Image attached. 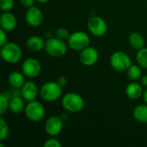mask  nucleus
I'll list each match as a JSON object with an SVG mask.
<instances>
[{"label": "nucleus", "instance_id": "1", "mask_svg": "<svg viewBox=\"0 0 147 147\" xmlns=\"http://www.w3.org/2000/svg\"><path fill=\"white\" fill-rule=\"evenodd\" d=\"M61 104L65 111L69 113H78L84 108V100L79 94L70 92L62 97Z\"/></svg>", "mask_w": 147, "mask_h": 147}, {"label": "nucleus", "instance_id": "2", "mask_svg": "<svg viewBox=\"0 0 147 147\" xmlns=\"http://www.w3.org/2000/svg\"><path fill=\"white\" fill-rule=\"evenodd\" d=\"M67 48L68 44L58 37H50L46 40L45 51L49 56L53 58L63 57L66 53Z\"/></svg>", "mask_w": 147, "mask_h": 147}, {"label": "nucleus", "instance_id": "3", "mask_svg": "<svg viewBox=\"0 0 147 147\" xmlns=\"http://www.w3.org/2000/svg\"><path fill=\"white\" fill-rule=\"evenodd\" d=\"M0 53L3 60L9 64H16L19 62L22 57L21 47L15 42H6L1 47Z\"/></svg>", "mask_w": 147, "mask_h": 147}, {"label": "nucleus", "instance_id": "4", "mask_svg": "<svg viewBox=\"0 0 147 147\" xmlns=\"http://www.w3.org/2000/svg\"><path fill=\"white\" fill-rule=\"evenodd\" d=\"M62 87L56 82L49 81L45 83L40 89V97L48 102L59 100L62 96Z\"/></svg>", "mask_w": 147, "mask_h": 147}, {"label": "nucleus", "instance_id": "5", "mask_svg": "<svg viewBox=\"0 0 147 147\" xmlns=\"http://www.w3.org/2000/svg\"><path fill=\"white\" fill-rule=\"evenodd\" d=\"M110 65L117 72H124L128 70L132 65L131 58L123 51H115L109 59Z\"/></svg>", "mask_w": 147, "mask_h": 147}, {"label": "nucleus", "instance_id": "6", "mask_svg": "<svg viewBox=\"0 0 147 147\" xmlns=\"http://www.w3.org/2000/svg\"><path fill=\"white\" fill-rule=\"evenodd\" d=\"M68 47L73 51L81 52L84 48L90 46V38L89 34L83 31H76L71 34L69 39L67 40Z\"/></svg>", "mask_w": 147, "mask_h": 147}, {"label": "nucleus", "instance_id": "7", "mask_svg": "<svg viewBox=\"0 0 147 147\" xmlns=\"http://www.w3.org/2000/svg\"><path fill=\"white\" fill-rule=\"evenodd\" d=\"M45 113L46 110L43 104L36 100L28 102L24 109V114L26 117L32 122L40 121L44 118Z\"/></svg>", "mask_w": 147, "mask_h": 147}, {"label": "nucleus", "instance_id": "8", "mask_svg": "<svg viewBox=\"0 0 147 147\" xmlns=\"http://www.w3.org/2000/svg\"><path fill=\"white\" fill-rule=\"evenodd\" d=\"M87 28L90 33L96 37L103 36L108 31L107 22L103 18L98 16H92L89 19L87 22Z\"/></svg>", "mask_w": 147, "mask_h": 147}, {"label": "nucleus", "instance_id": "9", "mask_svg": "<svg viewBox=\"0 0 147 147\" xmlns=\"http://www.w3.org/2000/svg\"><path fill=\"white\" fill-rule=\"evenodd\" d=\"M41 69L42 67L40 62L34 58H28L22 64V73L29 78H34L38 77L41 72Z\"/></svg>", "mask_w": 147, "mask_h": 147}, {"label": "nucleus", "instance_id": "10", "mask_svg": "<svg viewBox=\"0 0 147 147\" xmlns=\"http://www.w3.org/2000/svg\"><path fill=\"white\" fill-rule=\"evenodd\" d=\"M44 16L41 9L37 6H32L28 8L25 13V20L26 22L34 28H37L40 26L43 22Z\"/></svg>", "mask_w": 147, "mask_h": 147}, {"label": "nucleus", "instance_id": "11", "mask_svg": "<svg viewBox=\"0 0 147 147\" xmlns=\"http://www.w3.org/2000/svg\"><path fill=\"white\" fill-rule=\"evenodd\" d=\"M45 132L51 137L59 135L63 129V121L58 115L49 117L45 122Z\"/></svg>", "mask_w": 147, "mask_h": 147}, {"label": "nucleus", "instance_id": "12", "mask_svg": "<svg viewBox=\"0 0 147 147\" xmlns=\"http://www.w3.org/2000/svg\"><path fill=\"white\" fill-rule=\"evenodd\" d=\"M80 62L85 66H93L99 59L98 51L93 47H87L80 52L79 54Z\"/></svg>", "mask_w": 147, "mask_h": 147}, {"label": "nucleus", "instance_id": "13", "mask_svg": "<svg viewBox=\"0 0 147 147\" xmlns=\"http://www.w3.org/2000/svg\"><path fill=\"white\" fill-rule=\"evenodd\" d=\"M38 94H40V90L33 81H26L21 88V96L28 102L36 100Z\"/></svg>", "mask_w": 147, "mask_h": 147}, {"label": "nucleus", "instance_id": "14", "mask_svg": "<svg viewBox=\"0 0 147 147\" xmlns=\"http://www.w3.org/2000/svg\"><path fill=\"white\" fill-rule=\"evenodd\" d=\"M0 25L1 28L4 29L7 32L13 31L17 25V21L16 16L9 11L3 12L0 17Z\"/></svg>", "mask_w": 147, "mask_h": 147}, {"label": "nucleus", "instance_id": "15", "mask_svg": "<svg viewBox=\"0 0 147 147\" xmlns=\"http://www.w3.org/2000/svg\"><path fill=\"white\" fill-rule=\"evenodd\" d=\"M144 93L142 84L137 83V81H133L129 83L126 88L127 96L131 100H138L142 97Z\"/></svg>", "mask_w": 147, "mask_h": 147}, {"label": "nucleus", "instance_id": "16", "mask_svg": "<svg viewBox=\"0 0 147 147\" xmlns=\"http://www.w3.org/2000/svg\"><path fill=\"white\" fill-rule=\"evenodd\" d=\"M45 44L46 41L39 35H31L26 41L27 47L34 53H38L45 49Z\"/></svg>", "mask_w": 147, "mask_h": 147}, {"label": "nucleus", "instance_id": "17", "mask_svg": "<svg viewBox=\"0 0 147 147\" xmlns=\"http://www.w3.org/2000/svg\"><path fill=\"white\" fill-rule=\"evenodd\" d=\"M24 74L21 73L20 71H13L9 75L8 78V82L9 84V85L15 89H21L22 87V85L24 84L25 78H24Z\"/></svg>", "mask_w": 147, "mask_h": 147}, {"label": "nucleus", "instance_id": "18", "mask_svg": "<svg viewBox=\"0 0 147 147\" xmlns=\"http://www.w3.org/2000/svg\"><path fill=\"white\" fill-rule=\"evenodd\" d=\"M23 98L19 96H14L10 98L9 101V109L13 114H20L21 112L24 111L25 104L23 102Z\"/></svg>", "mask_w": 147, "mask_h": 147}, {"label": "nucleus", "instance_id": "19", "mask_svg": "<svg viewBox=\"0 0 147 147\" xmlns=\"http://www.w3.org/2000/svg\"><path fill=\"white\" fill-rule=\"evenodd\" d=\"M128 41L130 46L136 50H140L145 47V39L143 35L139 32L131 33L128 37Z\"/></svg>", "mask_w": 147, "mask_h": 147}, {"label": "nucleus", "instance_id": "20", "mask_svg": "<svg viewBox=\"0 0 147 147\" xmlns=\"http://www.w3.org/2000/svg\"><path fill=\"white\" fill-rule=\"evenodd\" d=\"M134 118L140 123H147V104H140L134 109Z\"/></svg>", "mask_w": 147, "mask_h": 147}, {"label": "nucleus", "instance_id": "21", "mask_svg": "<svg viewBox=\"0 0 147 147\" xmlns=\"http://www.w3.org/2000/svg\"><path fill=\"white\" fill-rule=\"evenodd\" d=\"M140 65H131V66L127 71V77L131 81H138L142 78V71L140 67Z\"/></svg>", "mask_w": 147, "mask_h": 147}, {"label": "nucleus", "instance_id": "22", "mask_svg": "<svg viewBox=\"0 0 147 147\" xmlns=\"http://www.w3.org/2000/svg\"><path fill=\"white\" fill-rule=\"evenodd\" d=\"M10 96L8 92H3L0 95V115H3L9 108Z\"/></svg>", "mask_w": 147, "mask_h": 147}, {"label": "nucleus", "instance_id": "23", "mask_svg": "<svg viewBox=\"0 0 147 147\" xmlns=\"http://www.w3.org/2000/svg\"><path fill=\"white\" fill-rule=\"evenodd\" d=\"M136 60L141 67L147 69V47H143L138 50L136 54Z\"/></svg>", "mask_w": 147, "mask_h": 147}, {"label": "nucleus", "instance_id": "24", "mask_svg": "<svg viewBox=\"0 0 147 147\" xmlns=\"http://www.w3.org/2000/svg\"><path fill=\"white\" fill-rule=\"evenodd\" d=\"M9 133V126L8 123L5 121V120L1 117L0 118V140L3 141L4 140Z\"/></svg>", "mask_w": 147, "mask_h": 147}, {"label": "nucleus", "instance_id": "25", "mask_svg": "<svg viewBox=\"0 0 147 147\" xmlns=\"http://www.w3.org/2000/svg\"><path fill=\"white\" fill-rule=\"evenodd\" d=\"M56 37L63 40H67L71 35V34L69 33V30L65 28H57L56 32H55Z\"/></svg>", "mask_w": 147, "mask_h": 147}, {"label": "nucleus", "instance_id": "26", "mask_svg": "<svg viewBox=\"0 0 147 147\" xmlns=\"http://www.w3.org/2000/svg\"><path fill=\"white\" fill-rule=\"evenodd\" d=\"M14 0H0V9L3 12L10 11L14 7Z\"/></svg>", "mask_w": 147, "mask_h": 147}, {"label": "nucleus", "instance_id": "27", "mask_svg": "<svg viewBox=\"0 0 147 147\" xmlns=\"http://www.w3.org/2000/svg\"><path fill=\"white\" fill-rule=\"evenodd\" d=\"M61 146L62 144L57 139L54 138L48 139L44 143V147H61Z\"/></svg>", "mask_w": 147, "mask_h": 147}, {"label": "nucleus", "instance_id": "28", "mask_svg": "<svg viewBox=\"0 0 147 147\" xmlns=\"http://www.w3.org/2000/svg\"><path fill=\"white\" fill-rule=\"evenodd\" d=\"M7 31H5L4 29L1 28L0 29V46H3L6 42H7Z\"/></svg>", "mask_w": 147, "mask_h": 147}, {"label": "nucleus", "instance_id": "29", "mask_svg": "<svg viewBox=\"0 0 147 147\" xmlns=\"http://www.w3.org/2000/svg\"><path fill=\"white\" fill-rule=\"evenodd\" d=\"M20 2L22 4V6H24L25 8L28 9V8H30V7L34 5L35 0H20Z\"/></svg>", "mask_w": 147, "mask_h": 147}, {"label": "nucleus", "instance_id": "30", "mask_svg": "<svg viewBox=\"0 0 147 147\" xmlns=\"http://www.w3.org/2000/svg\"><path fill=\"white\" fill-rule=\"evenodd\" d=\"M67 78H65V77H64V76H61V77H59V78H58V80H57V83L62 87V88H64V87H65V85L67 84Z\"/></svg>", "mask_w": 147, "mask_h": 147}, {"label": "nucleus", "instance_id": "31", "mask_svg": "<svg viewBox=\"0 0 147 147\" xmlns=\"http://www.w3.org/2000/svg\"><path fill=\"white\" fill-rule=\"evenodd\" d=\"M141 84H142L143 87L147 88V75L142 76V78H141Z\"/></svg>", "mask_w": 147, "mask_h": 147}, {"label": "nucleus", "instance_id": "32", "mask_svg": "<svg viewBox=\"0 0 147 147\" xmlns=\"http://www.w3.org/2000/svg\"><path fill=\"white\" fill-rule=\"evenodd\" d=\"M142 98H143V101L145 102V103H146L147 104V90L144 91L143 96H142Z\"/></svg>", "mask_w": 147, "mask_h": 147}, {"label": "nucleus", "instance_id": "33", "mask_svg": "<svg viewBox=\"0 0 147 147\" xmlns=\"http://www.w3.org/2000/svg\"><path fill=\"white\" fill-rule=\"evenodd\" d=\"M35 1L40 3H48L50 0H35Z\"/></svg>", "mask_w": 147, "mask_h": 147}]
</instances>
